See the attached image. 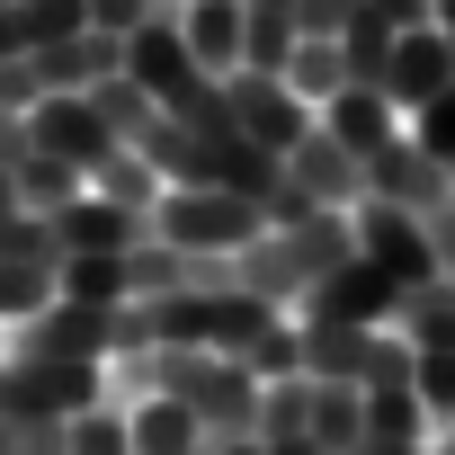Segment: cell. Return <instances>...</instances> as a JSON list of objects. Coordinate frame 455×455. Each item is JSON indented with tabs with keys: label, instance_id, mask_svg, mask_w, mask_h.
I'll return each mask as SVG.
<instances>
[{
	"label": "cell",
	"instance_id": "74e56055",
	"mask_svg": "<svg viewBox=\"0 0 455 455\" xmlns=\"http://www.w3.org/2000/svg\"><path fill=\"white\" fill-rule=\"evenodd\" d=\"M196 455H214V446H196Z\"/></svg>",
	"mask_w": 455,
	"mask_h": 455
},
{
	"label": "cell",
	"instance_id": "3957f363",
	"mask_svg": "<svg viewBox=\"0 0 455 455\" xmlns=\"http://www.w3.org/2000/svg\"><path fill=\"white\" fill-rule=\"evenodd\" d=\"M348 233H357V259H366L375 277H393L402 295L437 277V251H428V233H419V214H402V205H375V196H357Z\"/></svg>",
	"mask_w": 455,
	"mask_h": 455
},
{
	"label": "cell",
	"instance_id": "4316f807",
	"mask_svg": "<svg viewBox=\"0 0 455 455\" xmlns=\"http://www.w3.org/2000/svg\"><path fill=\"white\" fill-rule=\"evenodd\" d=\"M0 259H28V268H63V251H54V223L45 214H0Z\"/></svg>",
	"mask_w": 455,
	"mask_h": 455
},
{
	"label": "cell",
	"instance_id": "5b68a950",
	"mask_svg": "<svg viewBox=\"0 0 455 455\" xmlns=\"http://www.w3.org/2000/svg\"><path fill=\"white\" fill-rule=\"evenodd\" d=\"M28 143L45 152V161H63V170H99L108 152H116V134H108V116H99V99H36L28 108Z\"/></svg>",
	"mask_w": 455,
	"mask_h": 455
},
{
	"label": "cell",
	"instance_id": "4fadbf2b",
	"mask_svg": "<svg viewBox=\"0 0 455 455\" xmlns=\"http://www.w3.org/2000/svg\"><path fill=\"white\" fill-rule=\"evenodd\" d=\"M188 72H196V63H188V36H179V10H161L152 28H134V36H125V81H134V90L170 99V90H179Z\"/></svg>",
	"mask_w": 455,
	"mask_h": 455
},
{
	"label": "cell",
	"instance_id": "2e32d148",
	"mask_svg": "<svg viewBox=\"0 0 455 455\" xmlns=\"http://www.w3.org/2000/svg\"><path fill=\"white\" fill-rule=\"evenodd\" d=\"M304 36V0H242V72H286Z\"/></svg>",
	"mask_w": 455,
	"mask_h": 455
},
{
	"label": "cell",
	"instance_id": "44dd1931",
	"mask_svg": "<svg viewBox=\"0 0 455 455\" xmlns=\"http://www.w3.org/2000/svg\"><path fill=\"white\" fill-rule=\"evenodd\" d=\"M339 63H348V81H357V90H384V63H393V28H384L375 10H357V19L339 28Z\"/></svg>",
	"mask_w": 455,
	"mask_h": 455
},
{
	"label": "cell",
	"instance_id": "7402d4cb",
	"mask_svg": "<svg viewBox=\"0 0 455 455\" xmlns=\"http://www.w3.org/2000/svg\"><path fill=\"white\" fill-rule=\"evenodd\" d=\"M63 304L125 313V304H134V286H125V259H63Z\"/></svg>",
	"mask_w": 455,
	"mask_h": 455
},
{
	"label": "cell",
	"instance_id": "ac0fdd59",
	"mask_svg": "<svg viewBox=\"0 0 455 455\" xmlns=\"http://www.w3.org/2000/svg\"><path fill=\"white\" fill-rule=\"evenodd\" d=\"M304 437H313L322 455H357V446H366V393H357V384H313Z\"/></svg>",
	"mask_w": 455,
	"mask_h": 455
},
{
	"label": "cell",
	"instance_id": "8992f818",
	"mask_svg": "<svg viewBox=\"0 0 455 455\" xmlns=\"http://www.w3.org/2000/svg\"><path fill=\"white\" fill-rule=\"evenodd\" d=\"M286 188H295L313 214H357V196H366V170H357V161H348V152H339V143L313 125V134L286 152Z\"/></svg>",
	"mask_w": 455,
	"mask_h": 455
},
{
	"label": "cell",
	"instance_id": "8d00e7d4",
	"mask_svg": "<svg viewBox=\"0 0 455 455\" xmlns=\"http://www.w3.org/2000/svg\"><path fill=\"white\" fill-rule=\"evenodd\" d=\"M446 188H455V170H446Z\"/></svg>",
	"mask_w": 455,
	"mask_h": 455
},
{
	"label": "cell",
	"instance_id": "d6a6232c",
	"mask_svg": "<svg viewBox=\"0 0 455 455\" xmlns=\"http://www.w3.org/2000/svg\"><path fill=\"white\" fill-rule=\"evenodd\" d=\"M366 10L393 28V36H411V28H428V0H366Z\"/></svg>",
	"mask_w": 455,
	"mask_h": 455
},
{
	"label": "cell",
	"instance_id": "9a60e30c",
	"mask_svg": "<svg viewBox=\"0 0 455 455\" xmlns=\"http://www.w3.org/2000/svg\"><path fill=\"white\" fill-rule=\"evenodd\" d=\"M393 339H402L411 357H446V348H455V277L411 286V295H402V313H393Z\"/></svg>",
	"mask_w": 455,
	"mask_h": 455
},
{
	"label": "cell",
	"instance_id": "30bf717a",
	"mask_svg": "<svg viewBox=\"0 0 455 455\" xmlns=\"http://www.w3.org/2000/svg\"><path fill=\"white\" fill-rule=\"evenodd\" d=\"M313 125H322V134H331V143H339V152H348L357 170H366V161H375V152H384V143L402 134L393 99H384V90H357V81H348V90H339V99H331V108H322Z\"/></svg>",
	"mask_w": 455,
	"mask_h": 455
},
{
	"label": "cell",
	"instance_id": "ffe728a7",
	"mask_svg": "<svg viewBox=\"0 0 455 455\" xmlns=\"http://www.w3.org/2000/svg\"><path fill=\"white\" fill-rule=\"evenodd\" d=\"M90 196H108V205H125V214H143V223H152L161 179H152V161H143V152H125V143H116V152L90 170Z\"/></svg>",
	"mask_w": 455,
	"mask_h": 455
},
{
	"label": "cell",
	"instance_id": "1f68e13d",
	"mask_svg": "<svg viewBox=\"0 0 455 455\" xmlns=\"http://www.w3.org/2000/svg\"><path fill=\"white\" fill-rule=\"evenodd\" d=\"M419 233H428V251H437V277H455V196H446L437 214H419Z\"/></svg>",
	"mask_w": 455,
	"mask_h": 455
},
{
	"label": "cell",
	"instance_id": "836d02e7",
	"mask_svg": "<svg viewBox=\"0 0 455 455\" xmlns=\"http://www.w3.org/2000/svg\"><path fill=\"white\" fill-rule=\"evenodd\" d=\"M214 455H268V446H259V437H223Z\"/></svg>",
	"mask_w": 455,
	"mask_h": 455
},
{
	"label": "cell",
	"instance_id": "e575fe53",
	"mask_svg": "<svg viewBox=\"0 0 455 455\" xmlns=\"http://www.w3.org/2000/svg\"><path fill=\"white\" fill-rule=\"evenodd\" d=\"M0 214H19V179L10 170H0Z\"/></svg>",
	"mask_w": 455,
	"mask_h": 455
},
{
	"label": "cell",
	"instance_id": "8fae6325",
	"mask_svg": "<svg viewBox=\"0 0 455 455\" xmlns=\"http://www.w3.org/2000/svg\"><path fill=\"white\" fill-rule=\"evenodd\" d=\"M295 331H304V384H357L366 393L384 331H339V322H295Z\"/></svg>",
	"mask_w": 455,
	"mask_h": 455
},
{
	"label": "cell",
	"instance_id": "5bb4252c",
	"mask_svg": "<svg viewBox=\"0 0 455 455\" xmlns=\"http://www.w3.org/2000/svg\"><path fill=\"white\" fill-rule=\"evenodd\" d=\"M125 428H134V455H196V446H214L179 393H143V402H125Z\"/></svg>",
	"mask_w": 455,
	"mask_h": 455
},
{
	"label": "cell",
	"instance_id": "7a4b0ae2",
	"mask_svg": "<svg viewBox=\"0 0 455 455\" xmlns=\"http://www.w3.org/2000/svg\"><path fill=\"white\" fill-rule=\"evenodd\" d=\"M223 108H233V134H242L251 152H268V161H286V152L313 134V108H304L277 72H233V81H223Z\"/></svg>",
	"mask_w": 455,
	"mask_h": 455
},
{
	"label": "cell",
	"instance_id": "cb8c5ba5",
	"mask_svg": "<svg viewBox=\"0 0 455 455\" xmlns=\"http://www.w3.org/2000/svg\"><path fill=\"white\" fill-rule=\"evenodd\" d=\"M10 179H19V205H28V214H63V205H72V196L90 188L81 170H63V161H45V152H28V161H19Z\"/></svg>",
	"mask_w": 455,
	"mask_h": 455
},
{
	"label": "cell",
	"instance_id": "d4e9b609",
	"mask_svg": "<svg viewBox=\"0 0 455 455\" xmlns=\"http://www.w3.org/2000/svg\"><path fill=\"white\" fill-rule=\"evenodd\" d=\"M63 455H134V428H125V402H99V411H72V419H63Z\"/></svg>",
	"mask_w": 455,
	"mask_h": 455
},
{
	"label": "cell",
	"instance_id": "f35d334b",
	"mask_svg": "<svg viewBox=\"0 0 455 455\" xmlns=\"http://www.w3.org/2000/svg\"><path fill=\"white\" fill-rule=\"evenodd\" d=\"M0 10H10V0H0Z\"/></svg>",
	"mask_w": 455,
	"mask_h": 455
},
{
	"label": "cell",
	"instance_id": "d590c367",
	"mask_svg": "<svg viewBox=\"0 0 455 455\" xmlns=\"http://www.w3.org/2000/svg\"><path fill=\"white\" fill-rule=\"evenodd\" d=\"M0 366H10V331H0Z\"/></svg>",
	"mask_w": 455,
	"mask_h": 455
},
{
	"label": "cell",
	"instance_id": "d6986e66",
	"mask_svg": "<svg viewBox=\"0 0 455 455\" xmlns=\"http://www.w3.org/2000/svg\"><path fill=\"white\" fill-rule=\"evenodd\" d=\"M63 304V268H28V259H0V331H28L36 313Z\"/></svg>",
	"mask_w": 455,
	"mask_h": 455
},
{
	"label": "cell",
	"instance_id": "52a82bcc",
	"mask_svg": "<svg viewBox=\"0 0 455 455\" xmlns=\"http://www.w3.org/2000/svg\"><path fill=\"white\" fill-rule=\"evenodd\" d=\"M54 223V251L63 259H125L134 242H143V214H125V205H108V196H72L63 214H45Z\"/></svg>",
	"mask_w": 455,
	"mask_h": 455
},
{
	"label": "cell",
	"instance_id": "ba28073f",
	"mask_svg": "<svg viewBox=\"0 0 455 455\" xmlns=\"http://www.w3.org/2000/svg\"><path fill=\"white\" fill-rule=\"evenodd\" d=\"M366 196H375V205H402V214H437L455 188H446V170H437L411 134H393V143L366 161Z\"/></svg>",
	"mask_w": 455,
	"mask_h": 455
},
{
	"label": "cell",
	"instance_id": "e0dca14e",
	"mask_svg": "<svg viewBox=\"0 0 455 455\" xmlns=\"http://www.w3.org/2000/svg\"><path fill=\"white\" fill-rule=\"evenodd\" d=\"M277 81H286V90H295V99H304V108L322 116V108H331V99L348 90V63H339V36H295V54H286V72H277Z\"/></svg>",
	"mask_w": 455,
	"mask_h": 455
},
{
	"label": "cell",
	"instance_id": "6da1fadb",
	"mask_svg": "<svg viewBox=\"0 0 455 455\" xmlns=\"http://www.w3.org/2000/svg\"><path fill=\"white\" fill-rule=\"evenodd\" d=\"M143 233L170 242L179 259H242L268 233V214L251 196H223V188H161V205H152Z\"/></svg>",
	"mask_w": 455,
	"mask_h": 455
},
{
	"label": "cell",
	"instance_id": "603a6c76",
	"mask_svg": "<svg viewBox=\"0 0 455 455\" xmlns=\"http://www.w3.org/2000/svg\"><path fill=\"white\" fill-rule=\"evenodd\" d=\"M366 437H375V446H428L419 393H411V384H384V393H366Z\"/></svg>",
	"mask_w": 455,
	"mask_h": 455
},
{
	"label": "cell",
	"instance_id": "484cf974",
	"mask_svg": "<svg viewBox=\"0 0 455 455\" xmlns=\"http://www.w3.org/2000/svg\"><path fill=\"white\" fill-rule=\"evenodd\" d=\"M411 393H419L428 437H446V428H455V348H446V357H411Z\"/></svg>",
	"mask_w": 455,
	"mask_h": 455
},
{
	"label": "cell",
	"instance_id": "4dcf8cb0",
	"mask_svg": "<svg viewBox=\"0 0 455 455\" xmlns=\"http://www.w3.org/2000/svg\"><path fill=\"white\" fill-rule=\"evenodd\" d=\"M36 54V28H28V0H10L0 10V63H28Z\"/></svg>",
	"mask_w": 455,
	"mask_h": 455
},
{
	"label": "cell",
	"instance_id": "f546056e",
	"mask_svg": "<svg viewBox=\"0 0 455 455\" xmlns=\"http://www.w3.org/2000/svg\"><path fill=\"white\" fill-rule=\"evenodd\" d=\"M45 99V81H36V54L28 63H0V116H28Z\"/></svg>",
	"mask_w": 455,
	"mask_h": 455
},
{
	"label": "cell",
	"instance_id": "7c38bea8",
	"mask_svg": "<svg viewBox=\"0 0 455 455\" xmlns=\"http://www.w3.org/2000/svg\"><path fill=\"white\" fill-rule=\"evenodd\" d=\"M179 36L205 81H233L242 72V0H179Z\"/></svg>",
	"mask_w": 455,
	"mask_h": 455
},
{
	"label": "cell",
	"instance_id": "277c9868",
	"mask_svg": "<svg viewBox=\"0 0 455 455\" xmlns=\"http://www.w3.org/2000/svg\"><path fill=\"white\" fill-rule=\"evenodd\" d=\"M393 313H402V286L375 277L366 259H339V268L295 304V322H339V331H393Z\"/></svg>",
	"mask_w": 455,
	"mask_h": 455
},
{
	"label": "cell",
	"instance_id": "83f0119b",
	"mask_svg": "<svg viewBox=\"0 0 455 455\" xmlns=\"http://www.w3.org/2000/svg\"><path fill=\"white\" fill-rule=\"evenodd\" d=\"M402 134H411V143H419L437 170H455V90H437V99H428V108H419Z\"/></svg>",
	"mask_w": 455,
	"mask_h": 455
},
{
	"label": "cell",
	"instance_id": "9c48e42d",
	"mask_svg": "<svg viewBox=\"0 0 455 455\" xmlns=\"http://www.w3.org/2000/svg\"><path fill=\"white\" fill-rule=\"evenodd\" d=\"M437 90H455V54H446V36H437V28L393 36V63H384V99H393V116H419Z\"/></svg>",
	"mask_w": 455,
	"mask_h": 455
},
{
	"label": "cell",
	"instance_id": "f1b7e54d",
	"mask_svg": "<svg viewBox=\"0 0 455 455\" xmlns=\"http://www.w3.org/2000/svg\"><path fill=\"white\" fill-rule=\"evenodd\" d=\"M161 10H179V0H90V28L125 45V36H134V28H152Z\"/></svg>",
	"mask_w": 455,
	"mask_h": 455
}]
</instances>
